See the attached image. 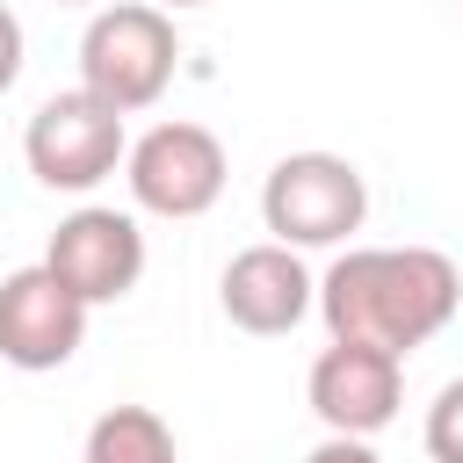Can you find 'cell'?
Instances as JSON below:
<instances>
[{
  "instance_id": "cell-1",
  "label": "cell",
  "mask_w": 463,
  "mask_h": 463,
  "mask_svg": "<svg viewBox=\"0 0 463 463\" xmlns=\"http://www.w3.org/2000/svg\"><path fill=\"white\" fill-rule=\"evenodd\" d=\"M463 304V275L434 246H347L318 275V318L333 340L412 354L427 347Z\"/></svg>"
},
{
  "instance_id": "cell-2",
  "label": "cell",
  "mask_w": 463,
  "mask_h": 463,
  "mask_svg": "<svg viewBox=\"0 0 463 463\" xmlns=\"http://www.w3.org/2000/svg\"><path fill=\"white\" fill-rule=\"evenodd\" d=\"M174 65H181V36H174V14L152 0H116L80 36V87L101 94L116 116L152 109L174 87Z\"/></svg>"
},
{
  "instance_id": "cell-3",
  "label": "cell",
  "mask_w": 463,
  "mask_h": 463,
  "mask_svg": "<svg viewBox=\"0 0 463 463\" xmlns=\"http://www.w3.org/2000/svg\"><path fill=\"white\" fill-rule=\"evenodd\" d=\"M362 217H369V181L340 152H289L260 181V224L275 232V246H297V253L340 246L362 232Z\"/></svg>"
},
{
  "instance_id": "cell-4",
  "label": "cell",
  "mask_w": 463,
  "mask_h": 463,
  "mask_svg": "<svg viewBox=\"0 0 463 463\" xmlns=\"http://www.w3.org/2000/svg\"><path fill=\"white\" fill-rule=\"evenodd\" d=\"M22 159H29V174H36L51 195H87V188H101V181L130 159V137H123V116H116L101 94L65 87V94H51V101L29 116Z\"/></svg>"
},
{
  "instance_id": "cell-5",
  "label": "cell",
  "mask_w": 463,
  "mask_h": 463,
  "mask_svg": "<svg viewBox=\"0 0 463 463\" xmlns=\"http://www.w3.org/2000/svg\"><path fill=\"white\" fill-rule=\"evenodd\" d=\"M224 174H232V159H224V137L210 130V123H188V116H174V123H152L145 137H130V159H123V181H130V203L145 210V217H203L217 195H224Z\"/></svg>"
},
{
  "instance_id": "cell-6",
  "label": "cell",
  "mask_w": 463,
  "mask_h": 463,
  "mask_svg": "<svg viewBox=\"0 0 463 463\" xmlns=\"http://www.w3.org/2000/svg\"><path fill=\"white\" fill-rule=\"evenodd\" d=\"M43 268L94 311V304H123L145 275V232L130 210H101V203H80L72 217H58L51 246H43Z\"/></svg>"
},
{
  "instance_id": "cell-7",
  "label": "cell",
  "mask_w": 463,
  "mask_h": 463,
  "mask_svg": "<svg viewBox=\"0 0 463 463\" xmlns=\"http://www.w3.org/2000/svg\"><path fill=\"white\" fill-rule=\"evenodd\" d=\"M304 398H311V412L326 420V434H354V441H369V434H383V427L398 420L405 362H398V354H383V347L333 340V347L311 362Z\"/></svg>"
},
{
  "instance_id": "cell-8",
  "label": "cell",
  "mask_w": 463,
  "mask_h": 463,
  "mask_svg": "<svg viewBox=\"0 0 463 463\" xmlns=\"http://www.w3.org/2000/svg\"><path fill=\"white\" fill-rule=\"evenodd\" d=\"M87 340V304L36 260V268H14L0 282V362L43 376V369H65Z\"/></svg>"
},
{
  "instance_id": "cell-9",
  "label": "cell",
  "mask_w": 463,
  "mask_h": 463,
  "mask_svg": "<svg viewBox=\"0 0 463 463\" xmlns=\"http://www.w3.org/2000/svg\"><path fill=\"white\" fill-rule=\"evenodd\" d=\"M217 304H224V318H232L239 333L275 340V333L304 326V311H318V282H311V268H304L297 246L260 239V246H246V253L224 260V275H217Z\"/></svg>"
},
{
  "instance_id": "cell-10",
  "label": "cell",
  "mask_w": 463,
  "mask_h": 463,
  "mask_svg": "<svg viewBox=\"0 0 463 463\" xmlns=\"http://www.w3.org/2000/svg\"><path fill=\"white\" fill-rule=\"evenodd\" d=\"M80 463H181V449H174V427L152 405H109L87 427Z\"/></svg>"
},
{
  "instance_id": "cell-11",
  "label": "cell",
  "mask_w": 463,
  "mask_h": 463,
  "mask_svg": "<svg viewBox=\"0 0 463 463\" xmlns=\"http://www.w3.org/2000/svg\"><path fill=\"white\" fill-rule=\"evenodd\" d=\"M427 456L434 463H463V376H449L427 405Z\"/></svg>"
},
{
  "instance_id": "cell-12",
  "label": "cell",
  "mask_w": 463,
  "mask_h": 463,
  "mask_svg": "<svg viewBox=\"0 0 463 463\" xmlns=\"http://www.w3.org/2000/svg\"><path fill=\"white\" fill-rule=\"evenodd\" d=\"M22 51H29V43H22V22H14V7L0 0V94L22 80Z\"/></svg>"
},
{
  "instance_id": "cell-13",
  "label": "cell",
  "mask_w": 463,
  "mask_h": 463,
  "mask_svg": "<svg viewBox=\"0 0 463 463\" xmlns=\"http://www.w3.org/2000/svg\"><path fill=\"white\" fill-rule=\"evenodd\" d=\"M304 463H383V456H376L369 441H354V434H326V441H318Z\"/></svg>"
},
{
  "instance_id": "cell-14",
  "label": "cell",
  "mask_w": 463,
  "mask_h": 463,
  "mask_svg": "<svg viewBox=\"0 0 463 463\" xmlns=\"http://www.w3.org/2000/svg\"><path fill=\"white\" fill-rule=\"evenodd\" d=\"M159 7H203V0H159Z\"/></svg>"
},
{
  "instance_id": "cell-15",
  "label": "cell",
  "mask_w": 463,
  "mask_h": 463,
  "mask_svg": "<svg viewBox=\"0 0 463 463\" xmlns=\"http://www.w3.org/2000/svg\"><path fill=\"white\" fill-rule=\"evenodd\" d=\"M58 7H80V0H58Z\"/></svg>"
}]
</instances>
